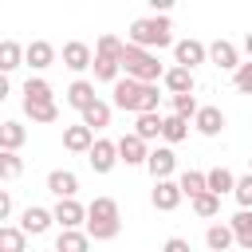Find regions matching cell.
I'll use <instances>...</instances> for the list:
<instances>
[{"mask_svg": "<svg viewBox=\"0 0 252 252\" xmlns=\"http://www.w3.org/2000/svg\"><path fill=\"white\" fill-rule=\"evenodd\" d=\"M158 83H134V79H118L114 83V106L130 110V114H158Z\"/></svg>", "mask_w": 252, "mask_h": 252, "instance_id": "6da1fadb", "label": "cell"}, {"mask_svg": "<svg viewBox=\"0 0 252 252\" xmlns=\"http://www.w3.org/2000/svg\"><path fill=\"white\" fill-rule=\"evenodd\" d=\"M126 43H134V47H142V51H154V47L161 51V47H173V28H169L165 16H142V20L130 24Z\"/></svg>", "mask_w": 252, "mask_h": 252, "instance_id": "7a4b0ae2", "label": "cell"}, {"mask_svg": "<svg viewBox=\"0 0 252 252\" xmlns=\"http://www.w3.org/2000/svg\"><path fill=\"white\" fill-rule=\"evenodd\" d=\"M122 232V217H118V201L114 197H94L87 205V236L91 240H114Z\"/></svg>", "mask_w": 252, "mask_h": 252, "instance_id": "3957f363", "label": "cell"}, {"mask_svg": "<svg viewBox=\"0 0 252 252\" xmlns=\"http://www.w3.org/2000/svg\"><path fill=\"white\" fill-rule=\"evenodd\" d=\"M118 67H122L126 79H134V83H158V79L165 75V67L158 63V55H154V51H142V47H134V43L122 47Z\"/></svg>", "mask_w": 252, "mask_h": 252, "instance_id": "277c9868", "label": "cell"}, {"mask_svg": "<svg viewBox=\"0 0 252 252\" xmlns=\"http://www.w3.org/2000/svg\"><path fill=\"white\" fill-rule=\"evenodd\" d=\"M173 59H177V67L193 71V67H201V63L209 59V47H205L201 39H177V43H173Z\"/></svg>", "mask_w": 252, "mask_h": 252, "instance_id": "5b68a950", "label": "cell"}, {"mask_svg": "<svg viewBox=\"0 0 252 252\" xmlns=\"http://www.w3.org/2000/svg\"><path fill=\"white\" fill-rule=\"evenodd\" d=\"M146 169H150V177H154V181H169V177H173V169H177V154H173L169 146H158V150H150Z\"/></svg>", "mask_w": 252, "mask_h": 252, "instance_id": "8992f818", "label": "cell"}, {"mask_svg": "<svg viewBox=\"0 0 252 252\" xmlns=\"http://www.w3.org/2000/svg\"><path fill=\"white\" fill-rule=\"evenodd\" d=\"M87 161H91V169H94V173H110V169L118 165V146H114V142H106V138H94V146H91Z\"/></svg>", "mask_w": 252, "mask_h": 252, "instance_id": "52a82bcc", "label": "cell"}, {"mask_svg": "<svg viewBox=\"0 0 252 252\" xmlns=\"http://www.w3.org/2000/svg\"><path fill=\"white\" fill-rule=\"evenodd\" d=\"M55 224V217H51V209H39V205H28L24 213H20V232L24 236H39V232H47Z\"/></svg>", "mask_w": 252, "mask_h": 252, "instance_id": "ba28073f", "label": "cell"}, {"mask_svg": "<svg viewBox=\"0 0 252 252\" xmlns=\"http://www.w3.org/2000/svg\"><path fill=\"white\" fill-rule=\"evenodd\" d=\"M209 63L220 67V71H232V75H236V67H240V51H236V43H228V39H213V43H209Z\"/></svg>", "mask_w": 252, "mask_h": 252, "instance_id": "9c48e42d", "label": "cell"}, {"mask_svg": "<svg viewBox=\"0 0 252 252\" xmlns=\"http://www.w3.org/2000/svg\"><path fill=\"white\" fill-rule=\"evenodd\" d=\"M118 161H126V165H146V158H150V150H146V142L130 130V134H122L118 142Z\"/></svg>", "mask_w": 252, "mask_h": 252, "instance_id": "30bf717a", "label": "cell"}, {"mask_svg": "<svg viewBox=\"0 0 252 252\" xmlns=\"http://www.w3.org/2000/svg\"><path fill=\"white\" fill-rule=\"evenodd\" d=\"M51 217H55L59 228H79V224H87V205H79V201L71 197V201H59V205L51 209Z\"/></svg>", "mask_w": 252, "mask_h": 252, "instance_id": "8fae6325", "label": "cell"}, {"mask_svg": "<svg viewBox=\"0 0 252 252\" xmlns=\"http://www.w3.org/2000/svg\"><path fill=\"white\" fill-rule=\"evenodd\" d=\"M150 201H154V209H161V213H173L177 205H181V189H177V181L169 177V181H154V193H150Z\"/></svg>", "mask_w": 252, "mask_h": 252, "instance_id": "7c38bea8", "label": "cell"}, {"mask_svg": "<svg viewBox=\"0 0 252 252\" xmlns=\"http://www.w3.org/2000/svg\"><path fill=\"white\" fill-rule=\"evenodd\" d=\"M24 63H28L32 71H43V67L55 63V47H51L47 39H32V43L24 47Z\"/></svg>", "mask_w": 252, "mask_h": 252, "instance_id": "4fadbf2b", "label": "cell"}, {"mask_svg": "<svg viewBox=\"0 0 252 252\" xmlns=\"http://www.w3.org/2000/svg\"><path fill=\"white\" fill-rule=\"evenodd\" d=\"M91 63H94V51H91L83 39L63 43V67H71V71H87Z\"/></svg>", "mask_w": 252, "mask_h": 252, "instance_id": "5bb4252c", "label": "cell"}, {"mask_svg": "<svg viewBox=\"0 0 252 252\" xmlns=\"http://www.w3.org/2000/svg\"><path fill=\"white\" fill-rule=\"evenodd\" d=\"M98 102V94H94V83H87V79H75L71 87H67V106H75L79 114L83 110H91Z\"/></svg>", "mask_w": 252, "mask_h": 252, "instance_id": "9a60e30c", "label": "cell"}, {"mask_svg": "<svg viewBox=\"0 0 252 252\" xmlns=\"http://www.w3.org/2000/svg\"><path fill=\"white\" fill-rule=\"evenodd\" d=\"M47 189H51L59 201H71V197L79 193V177H75L71 169H51V173H47Z\"/></svg>", "mask_w": 252, "mask_h": 252, "instance_id": "2e32d148", "label": "cell"}, {"mask_svg": "<svg viewBox=\"0 0 252 252\" xmlns=\"http://www.w3.org/2000/svg\"><path fill=\"white\" fill-rule=\"evenodd\" d=\"M193 126H197V134L217 138V134L224 130V114H220V106H201V110H197V118H193Z\"/></svg>", "mask_w": 252, "mask_h": 252, "instance_id": "e0dca14e", "label": "cell"}, {"mask_svg": "<svg viewBox=\"0 0 252 252\" xmlns=\"http://www.w3.org/2000/svg\"><path fill=\"white\" fill-rule=\"evenodd\" d=\"M47 102H55L51 83L47 79H28L24 83V106H47Z\"/></svg>", "mask_w": 252, "mask_h": 252, "instance_id": "ac0fdd59", "label": "cell"}, {"mask_svg": "<svg viewBox=\"0 0 252 252\" xmlns=\"http://www.w3.org/2000/svg\"><path fill=\"white\" fill-rule=\"evenodd\" d=\"M63 146H67L71 154H91V146H94V130H87L83 122H79V126H67V130H63Z\"/></svg>", "mask_w": 252, "mask_h": 252, "instance_id": "d6986e66", "label": "cell"}, {"mask_svg": "<svg viewBox=\"0 0 252 252\" xmlns=\"http://www.w3.org/2000/svg\"><path fill=\"white\" fill-rule=\"evenodd\" d=\"M161 83L169 94H193V71H185V67H169L161 75Z\"/></svg>", "mask_w": 252, "mask_h": 252, "instance_id": "ffe728a7", "label": "cell"}, {"mask_svg": "<svg viewBox=\"0 0 252 252\" xmlns=\"http://www.w3.org/2000/svg\"><path fill=\"white\" fill-rule=\"evenodd\" d=\"M205 189H209L213 197H220V193H232V189H236V177H232V169H224V165L209 169V173H205Z\"/></svg>", "mask_w": 252, "mask_h": 252, "instance_id": "44dd1931", "label": "cell"}, {"mask_svg": "<svg viewBox=\"0 0 252 252\" xmlns=\"http://www.w3.org/2000/svg\"><path fill=\"white\" fill-rule=\"evenodd\" d=\"M205 244H209V252H228L232 244H236V236H232V228H228V220L220 224H209V232H205Z\"/></svg>", "mask_w": 252, "mask_h": 252, "instance_id": "7402d4cb", "label": "cell"}, {"mask_svg": "<svg viewBox=\"0 0 252 252\" xmlns=\"http://www.w3.org/2000/svg\"><path fill=\"white\" fill-rule=\"evenodd\" d=\"M91 248V236L79 232V228H59L55 236V252H87Z\"/></svg>", "mask_w": 252, "mask_h": 252, "instance_id": "603a6c76", "label": "cell"}, {"mask_svg": "<svg viewBox=\"0 0 252 252\" xmlns=\"http://www.w3.org/2000/svg\"><path fill=\"white\" fill-rule=\"evenodd\" d=\"M28 142V130L20 122H0V150L8 154H20V146Z\"/></svg>", "mask_w": 252, "mask_h": 252, "instance_id": "cb8c5ba5", "label": "cell"}, {"mask_svg": "<svg viewBox=\"0 0 252 252\" xmlns=\"http://www.w3.org/2000/svg\"><path fill=\"white\" fill-rule=\"evenodd\" d=\"M228 228H232V236H236V244L252 252V209H240V213H236V217L228 220Z\"/></svg>", "mask_w": 252, "mask_h": 252, "instance_id": "d4e9b609", "label": "cell"}, {"mask_svg": "<svg viewBox=\"0 0 252 252\" xmlns=\"http://www.w3.org/2000/svg\"><path fill=\"white\" fill-rule=\"evenodd\" d=\"M161 138H165V146L185 142V138H189V122L177 118V114H165V118H161Z\"/></svg>", "mask_w": 252, "mask_h": 252, "instance_id": "484cf974", "label": "cell"}, {"mask_svg": "<svg viewBox=\"0 0 252 252\" xmlns=\"http://www.w3.org/2000/svg\"><path fill=\"white\" fill-rule=\"evenodd\" d=\"M177 189H181V197H189V201H193V197H201V193H209V189H205V173H201V169H185V173L177 177Z\"/></svg>", "mask_w": 252, "mask_h": 252, "instance_id": "4316f807", "label": "cell"}, {"mask_svg": "<svg viewBox=\"0 0 252 252\" xmlns=\"http://www.w3.org/2000/svg\"><path fill=\"white\" fill-rule=\"evenodd\" d=\"M20 63H24V47H20L16 39H0V75L16 71Z\"/></svg>", "mask_w": 252, "mask_h": 252, "instance_id": "83f0119b", "label": "cell"}, {"mask_svg": "<svg viewBox=\"0 0 252 252\" xmlns=\"http://www.w3.org/2000/svg\"><path fill=\"white\" fill-rule=\"evenodd\" d=\"M134 134H138L142 142L161 138V114H134Z\"/></svg>", "mask_w": 252, "mask_h": 252, "instance_id": "f1b7e54d", "label": "cell"}, {"mask_svg": "<svg viewBox=\"0 0 252 252\" xmlns=\"http://www.w3.org/2000/svg\"><path fill=\"white\" fill-rule=\"evenodd\" d=\"M83 126L87 130H102V126H110V102H94L91 110H83Z\"/></svg>", "mask_w": 252, "mask_h": 252, "instance_id": "f546056e", "label": "cell"}, {"mask_svg": "<svg viewBox=\"0 0 252 252\" xmlns=\"http://www.w3.org/2000/svg\"><path fill=\"white\" fill-rule=\"evenodd\" d=\"M0 252H28V236L12 224H0Z\"/></svg>", "mask_w": 252, "mask_h": 252, "instance_id": "4dcf8cb0", "label": "cell"}, {"mask_svg": "<svg viewBox=\"0 0 252 252\" xmlns=\"http://www.w3.org/2000/svg\"><path fill=\"white\" fill-rule=\"evenodd\" d=\"M91 67H94V79H98V83H110V87L118 83V71H122V67H118V59H102V55H94V63H91Z\"/></svg>", "mask_w": 252, "mask_h": 252, "instance_id": "1f68e13d", "label": "cell"}, {"mask_svg": "<svg viewBox=\"0 0 252 252\" xmlns=\"http://www.w3.org/2000/svg\"><path fill=\"white\" fill-rule=\"evenodd\" d=\"M20 173H24V158H20V154L0 150V181H16Z\"/></svg>", "mask_w": 252, "mask_h": 252, "instance_id": "d6a6232c", "label": "cell"}, {"mask_svg": "<svg viewBox=\"0 0 252 252\" xmlns=\"http://www.w3.org/2000/svg\"><path fill=\"white\" fill-rule=\"evenodd\" d=\"M122 47H126V43H122L118 35H110V32H106V35H98L94 55H102V59H122Z\"/></svg>", "mask_w": 252, "mask_h": 252, "instance_id": "836d02e7", "label": "cell"}, {"mask_svg": "<svg viewBox=\"0 0 252 252\" xmlns=\"http://www.w3.org/2000/svg\"><path fill=\"white\" fill-rule=\"evenodd\" d=\"M169 106H173V114H177V118H185V122H189V118H197V110H201L193 94H169Z\"/></svg>", "mask_w": 252, "mask_h": 252, "instance_id": "e575fe53", "label": "cell"}, {"mask_svg": "<svg viewBox=\"0 0 252 252\" xmlns=\"http://www.w3.org/2000/svg\"><path fill=\"white\" fill-rule=\"evenodd\" d=\"M24 114H28L32 122H39V126H51V122L59 118V106H55V102H47V106H24Z\"/></svg>", "mask_w": 252, "mask_h": 252, "instance_id": "d590c367", "label": "cell"}, {"mask_svg": "<svg viewBox=\"0 0 252 252\" xmlns=\"http://www.w3.org/2000/svg\"><path fill=\"white\" fill-rule=\"evenodd\" d=\"M193 213H197V217H217V213H220V197H213V193L193 197Z\"/></svg>", "mask_w": 252, "mask_h": 252, "instance_id": "8d00e7d4", "label": "cell"}, {"mask_svg": "<svg viewBox=\"0 0 252 252\" xmlns=\"http://www.w3.org/2000/svg\"><path fill=\"white\" fill-rule=\"evenodd\" d=\"M232 197H236V205H240V209H252V173L236 177V189H232Z\"/></svg>", "mask_w": 252, "mask_h": 252, "instance_id": "74e56055", "label": "cell"}, {"mask_svg": "<svg viewBox=\"0 0 252 252\" xmlns=\"http://www.w3.org/2000/svg\"><path fill=\"white\" fill-rule=\"evenodd\" d=\"M232 83H236V91H240V94H252V63H240V67H236V75H232Z\"/></svg>", "mask_w": 252, "mask_h": 252, "instance_id": "f35d334b", "label": "cell"}, {"mask_svg": "<svg viewBox=\"0 0 252 252\" xmlns=\"http://www.w3.org/2000/svg\"><path fill=\"white\" fill-rule=\"evenodd\" d=\"M161 252H193V248H189V240H181V236H169V240L161 244Z\"/></svg>", "mask_w": 252, "mask_h": 252, "instance_id": "ab89813d", "label": "cell"}, {"mask_svg": "<svg viewBox=\"0 0 252 252\" xmlns=\"http://www.w3.org/2000/svg\"><path fill=\"white\" fill-rule=\"evenodd\" d=\"M8 213H12V197L8 189H0V220H8Z\"/></svg>", "mask_w": 252, "mask_h": 252, "instance_id": "60d3db41", "label": "cell"}, {"mask_svg": "<svg viewBox=\"0 0 252 252\" xmlns=\"http://www.w3.org/2000/svg\"><path fill=\"white\" fill-rule=\"evenodd\" d=\"M8 91H12V83H8V75H0V102L8 98Z\"/></svg>", "mask_w": 252, "mask_h": 252, "instance_id": "b9f144b4", "label": "cell"}, {"mask_svg": "<svg viewBox=\"0 0 252 252\" xmlns=\"http://www.w3.org/2000/svg\"><path fill=\"white\" fill-rule=\"evenodd\" d=\"M244 51H248V63H252V32L244 35Z\"/></svg>", "mask_w": 252, "mask_h": 252, "instance_id": "7bdbcfd3", "label": "cell"}, {"mask_svg": "<svg viewBox=\"0 0 252 252\" xmlns=\"http://www.w3.org/2000/svg\"><path fill=\"white\" fill-rule=\"evenodd\" d=\"M248 173H252V158H248Z\"/></svg>", "mask_w": 252, "mask_h": 252, "instance_id": "ee69618b", "label": "cell"}, {"mask_svg": "<svg viewBox=\"0 0 252 252\" xmlns=\"http://www.w3.org/2000/svg\"><path fill=\"white\" fill-rule=\"evenodd\" d=\"M47 252H55V248H47Z\"/></svg>", "mask_w": 252, "mask_h": 252, "instance_id": "f6af8a7d", "label": "cell"}]
</instances>
